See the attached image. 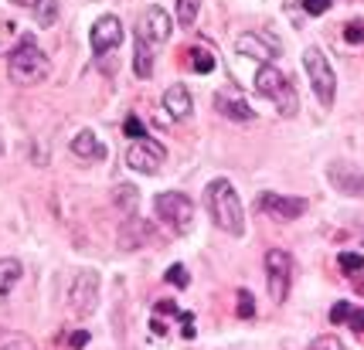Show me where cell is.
Masks as SVG:
<instances>
[{
  "instance_id": "cell-13",
  "label": "cell",
  "mask_w": 364,
  "mask_h": 350,
  "mask_svg": "<svg viewBox=\"0 0 364 350\" xmlns=\"http://www.w3.org/2000/svg\"><path fill=\"white\" fill-rule=\"evenodd\" d=\"M140 35L147 41H154V44H163V41L170 38V17H167V10L163 7H147V14H143V28H140Z\"/></svg>"
},
{
  "instance_id": "cell-20",
  "label": "cell",
  "mask_w": 364,
  "mask_h": 350,
  "mask_svg": "<svg viewBox=\"0 0 364 350\" xmlns=\"http://www.w3.org/2000/svg\"><path fill=\"white\" fill-rule=\"evenodd\" d=\"M198 10H201V0H177V24L191 28L198 21Z\"/></svg>"
},
{
  "instance_id": "cell-29",
  "label": "cell",
  "mask_w": 364,
  "mask_h": 350,
  "mask_svg": "<svg viewBox=\"0 0 364 350\" xmlns=\"http://www.w3.org/2000/svg\"><path fill=\"white\" fill-rule=\"evenodd\" d=\"M122 129H126V136H129L133 143L147 136V133H143V122H140V119H136V116H126V126H122Z\"/></svg>"
},
{
  "instance_id": "cell-23",
  "label": "cell",
  "mask_w": 364,
  "mask_h": 350,
  "mask_svg": "<svg viewBox=\"0 0 364 350\" xmlns=\"http://www.w3.org/2000/svg\"><path fill=\"white\" fill-rule=\"evenodd\" d=\"M191 65H194V72L208 75V72L215 68V55H211V51H204V48H194V51H191Z\"/></svg>"
},
{
  "instance_id": "cell-19",
  "label": "cell",
  "mask_w": 364,
  "mask_h": 350,
  "mask_svg": "<svg viewBox=\"0 0 364 350\" xmlns=\"http://www.w3.org/2000/svg\"><path fill=\"white\" fill-rule=\"evenodd\" d=\"M133 68H136V78L154 75V51H150V41L143 38V35H136V58H133Z\"/></svg>"
},
{
  "instance_id": "cell-3",
  "label": "cell",
  "mask_w": 364,
  "mask_h": 350,
  "mask_svg": "<svg viewBox=\"0 0 364 350\" xmlns=\"http://www.w3.org/2000/svg\"><path fill=\"white\" fill-rule=\"evenodd\" d=\"M255 89H259L266 99H273V102L280 106V116H296V109H300V95H296L293 82H289L280 68L262 65V68L255 72Z\"/></svg>"
},
{
  "instance_id": "cell-38",
  "label": "cell",
  "mask_w": 364,
  "mask_h": 350,
  "mask_svg": "<svg viewBox=\"0 0 364 350\" xmlns=\"http://www.w3.org/2000/svg\"><path fill=\"white\" fill-rule=\"evenodd\" d=\"M0 156H3V140H0Z\"/></svg>"
},
{
  "instance_id": "cell-31",
  "label": "cell",
  "mask_w": 364,
  "mask_h": 350,
  "mask_svg": "<svg viewBox=\"0 0 364 350\" xmlns=\"http://www.w3.org/2000/svg\"><path fill=\"white\" fill-rule=\"evenodd\" d=\"M351 303H334L330 306V323H347V316H351Z\"/></svg>"
},
{
  "instance_id": "cell-9",
  "label": "cell",
  "mask_w": 364,
  "mask_h": 350,
  "mask_svg": "<svg viewBox=\"0 0 364 350\" xmlns=\"http://www.w3.org/2000/svg\"><path fill=\"white\" fill-rule=\"evenodd\" d=\"M89 44H92V51H99V55H106V51H116V48L122 44V24H120V17H113V14L99 17V21L92 24Z\"/></svg>"
},
{
  "instance_id": "cell-36",
  "label": "cell",
  "mask_w": 364,
  "mask_h": 350,
  "mask_svg": "<svg viewBox=\"0 0 364 350\" xmlns=\"http://www.w3.org/2000/svg\"><path fill=\"white\" fill-rule=\"evenodd\" d=\"M150 330H154V333H167V323H161V320H150Z\"/></svg>"
},
{
  "instance_id": "cell-11",
  "label": "cell",
  "mask_w": 364,
  "mask_h": 350,
  "mask_svg": "<svg viewBox=\"0 0 364 350\" xmlns=\"http://www.w3.org/2000/svg\"><path fill=\"white\" fill-rule=\"evenodd\" d=\"M259 208H262L266 214L280 218V221H293V218H300V214L307 211V201H303V197H283V194L266 191V194H259Z\"/></svg>"
},
{
  "instance_id": "cell-4",
  "label": "cell",
  "mask_w": 364,
  "mask_h": 350,
  "mask_svg": "<svg viewBox=\"0 0 364 350\" xmlns=\"http://www.w3.org/2000/svg\"><path fill=\"white\" fill-rule=\"evenodd\" d=\"M154 208H157V218H161L174 234H188L191 228H194V204H191V197L188 194H181V191L157 194Z\"/></svg>"
},
{
  "instance_id": "cell-34",
  "label": "cell",
  "mask_w": 364,
  "mask_h": 350,
  "mask_svg": "<svg viewBox=\"0 0 364 350\" xmlns=\"http://www.w3.org/2000/svg\"><path fill=\"white\" fill-rule=\"evenodd\" d=\"M69 344H72L75 350H82L85 344H89V333H85V330H79V333H72V337H69Z\"/></svg>"
},
{
  "instance_id": "cell-12",
  "label": "cell",
  "mask_w": 364,
  "mask_h": 350,
  "mask_svg": "<svg viewBox=\"0 0 364 350\" xmlns=\"http://www.w3.org/2000/svg\"><path fill=\"white\" fill-rule=\"evenodd\" d=\"M215 106H218V113H221V116L235 119V122H252V119H255V109L245 102L239 92H232V89L218 92V95H215Z\"/></svg>"
},
{
  "instance_id": "cell-22",
  "label": "cell",
  "mask_w": 364,
  "mask_h": 350,
  "mask_svg": "<svg viewBox=\"0 0 364 350\" xmlns=\"http://www.w3.org/2000/svg\"><path fill=\"white\" fill-rule=\"evenodd\" d=\"M337 266H340V269H344L347 275H361V269H364V259L358 255V252H340Z\"/></svg>"
},
{
  "instance_id": "cell-14",
  "label": "cell",
  "mask_w": 364,
  "mask_h": 350,
  "mask_svg": "<svg viewBox=\"0 0 364 350\" xmlns=\"http://www.w3.org/2000/svg\"><path fill=\"white\" fill-rule=\"evenodd\" d=\"M154 238V228L143 221V218H126V225L120 228V245L126 248V252H133V248H140V245H147Z\"/></svg>"
},
{
  "instance_id": "cell-30",
  "label": "cell",
  "mask_w": 364,
  "mask_h": 350,
  "mask_svg": "<svg viewBox=\"0 0 364 350\" xmlns=\"http://www.w3.org/2000/svg\"><path fill=\"white\" fill-rule=\"evenodd\" d=\"M310 350H347V347H344V340H337V337H317V340L310 344Z\"/></svg>"
},
{
  "instance_id": "cell-10",
  "label": "cell",
  "mask_w": 364,
  "mask_h": 350,
  "mask_svg": "<svg viewBox=\"0 0 364 350\" xmlns=\"http://www.w3.org/2000/svg\"><path fill=\"white\" fill-rule=\"evenodd\" d=\"M327 177H330V184H334L340 194L361 197V201H364V174H361V170H354L351 163H344V160H334V163L327 167Z\"/></svg>"
},
{
  "instance_id": "cell-6",
  "label": "cell",
  "mask_w": 364,
  "mask_h": 350,
  "mask_svg": "<svg viewBox=\"0 0 364 350\" xmlns=\"http://www.w3.org/2000/svg\"><path fill=\"white\" fill-rule=\"evenodd\" d=\"M95 303H99V273L82 269L72 282V289H69V310H72V316L82 320V316H92Z\"/></svg>"
},
{
  "instance_id": "cell-25",
  "label": "cell",
  "mask_w": 364,
  "mask_h": 350,
  "mask_svg": "<svg viewBox=\"0 0 364 350\" xmlns=\"http://www.w3.org/2000/svg\"><path fill=\"white\" fill-rule=\"evenodd\" d=\"M0 350H31V344L17 333H0Z\"/></svg>"
},
{
  "instance_id": "cell-28",
  "label": "cell",
  "mask_w": 364,
  "mask_h": 350,
  "mask_svg": "<svg viewBox=\"0 0 364 350\" xmlns=\"http://www.w3.org/2000/svg\"><path fill=\"white\" fill-rule=\"evenodd\" d=\"M55 17H58V3H55V0H44V3L38 7V21L44 24V28H48Z\"/></svg>"
},
{
  "instance_id": "cell-16",
  "label": "cell",
  "mask_w": 364,
  "mask_h": 350,
  "mask_svg": "<svg viewBox=\"0 0 364 350\" xmlns=\"http://www.w3.org/2000/svg\"><path fill=\"white\" fill-rule=\"evenodd\" d=\"M163 109H167V116L170 119H188L191 116V92H188V85H170L167 92H163Z\"/></svg>"
},
{
  "instance_id": "cell-27",
  "label": "cell",
  "mask_w": 364,
  "mask_h": 350,
  "mask_svg": "<svg viewBox=\"0 0 364 350\" xmlns=\"http://www.w3.org/2000/svg\"><path fill=\"white\" fill-rule=\"evenodd\" d=\"M239 316H242V320L255 316V300H252V293H248V289L239 293Z\"/></svg>"
},
{
  "instance_id": "cell-17",
  "label": "cell",
  "mask_w": 364,
  "mask_h": 350,
  "mask_svg": "<svg viewBox=\"0 0 364 350\" xmlns=\"http://www.w3.org/2000/svg\"><path fill=\"white\" fill-rule=\"evenodd\" d=\"M72 154L79 156V160L95 163V160H106V147L95 140L92 129H82V133H75V140H72Z\"/></svg>"
},
{
  "instance_id": "cell-7",
  "label": "cell",
  "mask_w": 364,
  "mask_h": 350,
  "mask_svg": "<svg viewBox=\"0 0 364 350\" xmlns=\"http://www.w3.org/2000/svg\"><path fill=\"white\" fill-rule=\"evenodd\" d=\"M266 279H269L273 303H286L289 282H293V259H289V252H283V248L266 252Z\"/></svg>"
},
{
  "instance_id": "cell-5",
  "label": "cell",
  "mask_w": 364,
  "mask_h": 350,
  "mask_svg": "<svg viewBox=\"0 0 364 350\" xmlns=\"http://www.w3.org/2000/svg\"><path fill=\"white\" fill-rule=\"evenodd\" d=\"M303 68H307V75H310V85H313L320 106H334L337 78H334V68H330L324 51H320V48H307V51H303Z\"/></svg>"
},
{
  "instance_id": "cell-2",
  "label": "cell",
  "mask_w": 364,
  "mask_h": 350,
  "mask_svg": "<svg viewBox=\"0 0 364 350\" xmlns=\"http://www.w3.org/2000/svg\"><path fill=\"white\" fill-rule=\"evenodd\" d=\"M7 75H10V82H17V85H38V82H44V78L51 75V62H48V55L38 48V41L35 38L17 41V48L7 58Z\"/></svg>"
},
{
  "instance_id": "cell-37",
  "label": "cell",
  "mask_w": 364,
  "mask_h": 350,
  "mask_svg": "<svg viewBox=\"0 0 364 350\" xmlns=\"http://www.w3.org/2000/svg\"><path fill=\"white\" fill-rule=\"evenodd\" d=\"M358 289H361V293H364V279H361V282H358Z\"/></svg>"
},
{
  "instance_id": "cell-26",
  "label": "cell",
  "mask_w": 364,
  "mask_h": 350,
  "mask_svg": "<svg viewBox=\"0 0 364 350\" xmlns=\"http://www.w3.org/2000/svg\"><path fill=\"white\" fill-rule=\"evenodd\" d=\"M344 41H351V44H364V21H351V24L344 28Z\"/></svg>"
},
{
  "instance_id": "cell-35",
  "label": "cell",
  "mask_w": 364,
  "mask_h": 350,
  "mask_svg": "<svg viewBox=\"0 0 364 350\" xmlns=\"http://www.w3.org/2000/svg\"><path fill=\"white\" fill-rule=\"evenodd\" d=\"M10 3H17V7H31V10H38L44 0H10Z\"/></svg>"
},
{
  "instance_id": "cell-15",
  "label": "cell",
  "mask_w": 364,
  "mask_h": 350,
  "mask_svg": "<svg viewBox=\"0 0 364 350\" xmlns=\"http://www.w3.org/2000/svg\"><path fill=\"white\" fill-rule=\"evenodd\" d=\"M239 51L248 55V58H259L262 65H269L280 55V41H262L259 35H242L239 38Z\"/></svg>"
},
{
  "instance_id": "cell-33",
  "label": "cell",
  "mask_w": 364,
  "mask_h": 350,
  "mask_svg": "<svg viewBox=\"0 0 364 350\" xmlns=\"http://www.w3.org/2000/svg\"><path fill=\"white\" fill-rule=\"evenodd\" d=\"M347 326H351V330H358V333H364V310H351Z\"/></svg>"
},
{
  "instance_id": "cell-18",
  "label": "cell",
  "mask_w": 364,
  "mask_h": 350,
  "mask_svg": "<svg viewBox=\"0 0 364 350\" xmlns=\"http://www.w3.org/2000/svg\"><path fill=\"white\" fill-rule=\"evenodd\" d=\"M21 275H24V269H21V262L17 259H0V303L10 296V289L21 282Z\"/></svg>"
},
{
  "instance_id": "cell-21",
  "label": "cell",
  "mask_w": 364,
  "mask_h": 350,
  "mask_svg": "<svg viewBox=\"0 0 364 350\" xmlns=\"http://www.w3.org/2000/svg\"><path fill=\"white\" fill-rule=\"evenodd\" d=\"M113 201L120 204V211L133 214V211H136V187H129V184H120V187H116V194H113Z\"/></svg>"
},
{
  "instance_id": "cell-8",
  "label": "cell",
  "mask_w": 364,
  "mask_h": 350,
  "mask_svg": "<svg viewBox=\"0 0 364 350\" xmlns=\"http://www.w3.org/2000/svg\"><path fill=\"white\" fill-rule=\"evenodd\" d=\"M163 160H167V150H163L157 140H150V136L136 140V143L129 147V154H126L129 170H136V174H157L163 167Z\"/></svg>"
},
{
  "instance_id": "cell-24",
  "label": "cell",
  "mask_w": 364,
  "mask_h": 350,
  "mask_svg": "<svg viewBox=\"0 0 364 350\" xmlns=\"http://www.w3.org/2000/svg\"><path fill=\"white\" fill-rule=\"evenodd\" d=\"M167 282H170V286H177V289H184V286L191 282V275H188V269H184L181 262H174V266L167 269Z\"/></svg>"
},
{
  "instance_id": "cell-32",
  "label": "cell",
  "mask_w": 364,
  "mask_h": 350,
  "mask_svg": "<svg viewBox=\"0 0 364 350\" xmlns=\"http://www.w3.org/2000/svg\"><path fill=\"white\" fill-rule=\"evenodd\" d=\"M327 7H330V0H303V10H307V14H313V17H317V14H324Z\"/></svg>"
},
{
  "instance_id": "cell-1",
  "label": "cell",
  "mask_w": 364,
  "mask_h": 350,
  "mask_svg": "<svg viewBox=\"0 0 364 350\" xmlns=\"http://www.w3.org/2000/svg\"><path fill=\"white\" fill-rule=\"evenodd\" d=\"M204 204H208L211 221H215L221 232H228V234L245 232V211H242L239 194H235V187H232V181H225V177L211 181L208 191H204Z\"/></svg>"
}]
</instances>
